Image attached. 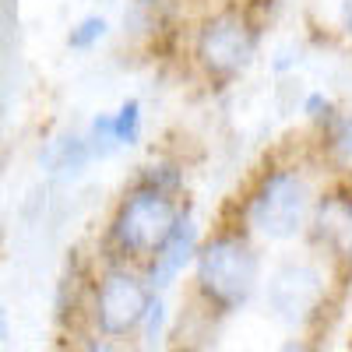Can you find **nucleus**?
Instances as JSON below:
<instances>
[{"mask_svg":"<svg viewBox=\"0 0 352 352\" xmlns=\"http://www.w3.org/2000/svg\"><path fill=\"white\" fill-rule=\"evenodd\" d=\"M320 236H328L338 250L352 254V201L349 197H331L320 204Z\"/></svg>","mask_w":352,"mask_h":352,"instance_id":"nucleus-9","label":"nucleus"},{"mask_svg":"<svg viewBox=\"0 0 352 352\" xmlns=\"http://www.w3.org/2000/svg\"><path fill=\"white\" fill-rule=\"evenodd\" d=\"M8 335H11V317H8V307L0 303V342H8Z\"/></svg>","mask_w":352,"mask_h":352,"instance_id":"nucleus-16","label":"nucleus"},{"mask_svg":"<svg viewBox=\"0 0 352 352\" xmlns=\"http://www.w3.org/2000/svg\"><path fill=\"white\" fill-rule=\"evenodd\" d=\"M324 303V275L314 264L289 261L272 275L268 285V310L289 328H300Z\"/></svg>","mask_w":352,"mask_h":352,"instance_id":"nucleus-6","label":"nucleus"},{"mask_svg":"<svg viewBox=\"0 0 352 352\" xmlns=\"http://www.w3.org/2000/svg\"><path fill=\"white\" fill-rule=\"evenodd\" d=\"M197 254V226L190 215H180L173 226V232L166 236V243L155 250V261H152V285H169L176 275L187 268V261Z\"/></svg>","mask_w":352,"mask_h":352,"instance_id":"nucleus-7","label":"nucleus"},{"mask_svg":"<svg viewBox=\"0 0 352 352\" xmlns=\"http://www.w3.org/2000/svg\"><path fill=\"white\" fill-rule=\"evenodd\" d=\"M152 307V292L141 278L113 268L102 275L99 289H96V324L106 338H120L131 335Z\"/></svg>","mask_w":352,"mask_h":352,"instance_id":"nucleus-5","label":"nucleus"},{"mask_svg":"<svg viewBox=\"0 0 352 352\" xmlns=\"http://www.w3.org/2000/svg\"><path fill=\"white\" fill-rule=\"evenodd\" d=\"M307 113L314 116V120H320V116H328V113H331V102L320 96V92H314V96L307 99Z\"/></svg>","mask_w":352,"mask_h":352,"instance_id":"nucleus-14","label":"nucleus"},{"mask_svg":"<svg viewBox=\"0 0 352 352\" xmlns=\"http://www.w3.org/2000/svg\"><path fill=\"white\" fill-rule=\"evenodd\" d=\"M141 187H152V190H162V194H173L176 187H180V173H176L173 166H148L141 176Z\"/></svg>","mask_w":352,"mask_h":352,"instance_id":"nucleus-12","label":"nucleus"},{"mask_svg":"<svg viewBox=\"0 0 352 352\" xmlns=\"http://www.w3.org/2000/svg\"><path fill=\"white\" fill-rule=\"evenodd\" d=\"M342 25H345V32L352 36V0H342Z\"/></svg>","mask_w":352,"mask_h":352,"instance_id":"nucleus-17","label":"nucleus"},{"mask_svg":"<svg viewBox=\"0 0 352 352\" xmlns=\"http://www.w3.org/2000/svg\"><path fill=\"white\" fill-rule=\"evenodd\" d=\"M197 282L219 310L243 307L257 285L254 247L240 236H215L197 250Z\"/></svg>","mask_w":352,"mask_h":352,"instance_id":"nucleus-1","label":"nucleus"},{"mask_svg":"<svg viewBox=\"0 0 352 352\" xmlns=\"http://www.w3.org/2000/svg\"><path fill=\"white\" fill-rule=\"evenodd\" d=\"M106 18L102 14H88V18H81L71 32H67V46L71 50H78V53H85V50H92V46H99V39L106 36Z\"/></svg>","mask_w":352,"mask_h":352,"instance_id":"nucleus-11","label":"nucleus"},{"mask_svg":"<svg viewBox=\"0 0 352 352\" xmlns=\"http://www.w3.org/2000/svg\"><path fill=\"white\" fill-rule=\"evenodd\" d=\"M278 352H314V349H310L307 342H300V338H292V342H285Z\"/></svg>","mask_w":352,"mask_h":352,"instance_id":"nucleus-18","label":"nucleus"},{"mask_svg":"<svg viewBox=\"0 0 352 352\" xmlns=\"http://www.w3.org/2000/svg\"><path fill=\"white\" fill-rule=\"evenodd\" d=\"M310 190L300 173H272L254 194L250 222L268 240H292L307 222Z\"/></svg>","mask_w":352,"mask_h":352,"instance_id":"nucleus-3","label":"nucleus"},{"mask_svg":"<svg viewBox=\"0 0 352 352\" xmlns=\"http://www.w3.org/2000/svg\"><path fill=\"white\" fill-rule=\"evenodd\" d=\"M335 148H338V155H342L345 162H352V120H345V124L338 127V134H335Z\"/></svg>","mask_w":352,"mask_h":352,"instance_id":"nucleus-13","label":"nucleus"},{"mask_svg":"<svg viewBox=\"0 0 352 352\" xmlns=\"http://www.w3.org/2000/svg\"><path fill=\"white\" fill-rule=\"evenodd\" d=\"M257 50V36L236 11H222L208 18L197 32V60L215 78H232L250 67Z\"/></svg>","mask_w":352,"mask_h":352,"instance_id":"nucleus-4","label":"nucleus"},{"mask_svg":"<svg viewBox=\"0 0 352 352\" xmlns=\"http://www.w3.org/2000/svg\"><path fill=\"white\" fill-rule=\"evenodd\" d=\"M176 219H180V208H176V201L169 194L152 190V187H138L113 219V240L120 250H127L134 257L155 254L173 232Z\"/></svg>","mask_w":352,"mask_h":352,"instance_id":"nucleus-2","label":"nucleus"},{"mask_svg":"<svg viewBox=\"0 0 352 352\" xmlns=\"http://www.w3.org/2000/svg\"><path fill=\"white\" fill-rule=\"evenodd\" d=\"M85 352H124V349L116 345V342H109V338H92V342L85 345Z\"/></svg>","mask_w":352,"mask_h":352,"instance_id":"nucleus-15","label":"nucleus"},{"mask_svg":"<svg viewBox=\"0 0 352 352\" xmlns=\"http://www.w3.org/2000/svg\"><path fill=\"white\" fill-rule=\"evenodd\" d=\"M88 159H92V152H88V141L78 138V134H60L46 141V148L39 152V162L43 169H50L53 176H67V173H81L88 166Z\"/></svg>","mask_w":352,"mask_h":352,"instance_id":"nucleus-8","label":"nucleus"},{"mask_svg":"<svg viewBox=\"0 0 352 352\" xmlns=\"http://www.w3.org/2000/svg\"><path fill=\"white\" fill-rule=\"evenodd\" d=\"M109 116H113L116 144H138V138H141V102L138 99H124L120 109L109 113Z\"/></svg>","mask_w":352,"mask_h":352,"instance_id":"nucleus-10","label":"nucleus"}]
</instances>
